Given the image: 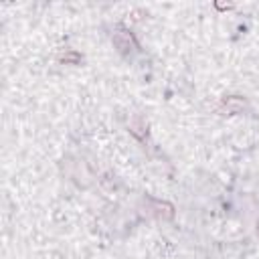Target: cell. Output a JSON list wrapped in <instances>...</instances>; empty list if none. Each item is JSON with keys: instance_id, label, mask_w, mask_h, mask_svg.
<instances>
[{"instance_id": "obj_1", "label": "cell", "mask_w": 259, "mask_h": 259, "mask_svg": "<svg viewBox=\"0 0 259 259\" xmlns=\"http://www.w3.org/2000/svg\"><path fill=\"white\" fill-rule=\"evenodd\" d=\"M113 42H115V47H117L121 53H127V51L134 49V38H132V34L125 32V30H117V32L113 34Z\"/></svg>"}]
</instances>
